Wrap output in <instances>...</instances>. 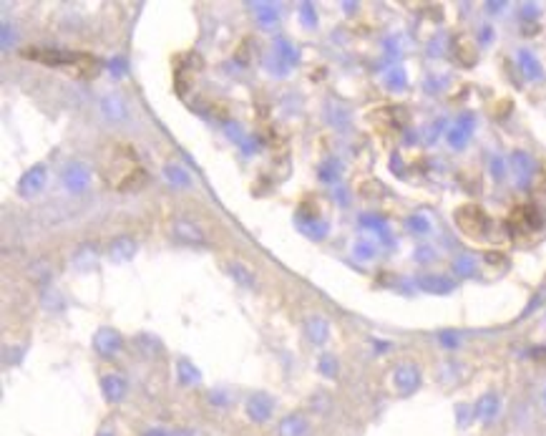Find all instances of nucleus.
I'll return each instance as SVG.
<instances>
[{"label": "nucleus", "instance_id": "bb28decb", "mask_svg": "<svg viewBox=\"0 0 546 436\" xmlns=\"http://www.w3.org/2000/svg\"><path fill=\"white\" fill-rule=\"evenodd\" d=\"M338 174H340V164L335 159H328L323 167H320V179H323V182L338 179Z\"/></svg>", "mask_w": 546, "mask_h": 436}, {"label": "nucleus", "instance_id": "0eeeda50", "mask_svg": "<svg viewBox=\"0 0 546 436\" xmlns=\"http://www.w3.org/2000/svg\"><path fill=\"white\" fill-rule=\"evenodd\" d=\"M46 164H33L28 172H23L21 182H18V192L23 197H31V194H38V192L46 187Z\"/></svg>", "mask_w": 546, "mask_h": 436}, {"label": "nucleus", "instance_id": "72a5a7b5", "mask_svg": "<svg viewBox=\"0 0 546 436\" xmlns=\"http://www.w3.org/2000/svg\"><path fill=\"white\" fill-rule=\"evenodd\" d=\"M11 23H3V48H11Z\"/></svg>", "mask_w": 546, "mask_h": 436}, {"label": "nucleus", "instance_id": "b1692460", "mask_svg": "<svg viewBox=\"0 0 546 436\" xmlns=\"http://www.w3.org/2000/svg\"><path fill=\"white\" fill-rule=\"evenodd\" d=\"M255 16L260 23H265V26H272V23H277V8L270 6V3H257L255 6Z\"/></svg>", "mask_w": 546, "mask_h": 436}, {"label": "nucleus", "instance_id": "aec40b11", "mask_svg": "<svg viewBox=\"0 0 546 436\" xmlns=\"http://www.w3.org/2000/svg\"><path fill=\"white\" fill-rule=\"evenodd\" d=\"M101 109H103V114H106V119H111V122H121V119H126V104H123L121 96H106Z\"/></svg>", "mask_w": 546, "mask_h": 436}, {"label": "nucleus", "instance_id": "6ab92c4d", "mask_svg": "<svg viewBox=\"0 0 546 436\" xmlns=\"http://www.w3.org/2000/svg\"><path fill=\"white\" fill-rule=\"evenodd\" d=\"M227 272H229V277H232V280H237L242 287H255V272L244 265V262H237V260L229 262Z\"/></svg>", "mask_w": 546, "mask_h": 436}, {"label": "nucleus", "instance_id": "5701e85b", "mask_svg": "<svg viewBox=\"0 0 546 436\" xmlns=\"http://www.w3.org/2000/svg\"><path fill=\"white\" fill-rule=\"evenodd\" d=\"M318 368H320V373L323 376H328V378H335L338 376V358H335V353H323V356L318 358Z\"/></svg>", "mask_w": 546, "mask_h": 436}, {"label": "nucleus", "instance_id": "7ed1b4c3", "mask_svg": "<svg viewBox=\"0 0 546 436\" xmlns=\"http://www.w3.org/2000/svg\"><path fill=\"white\" fill-rule=\"evenodd\" d=\"M420 368L415 363H400V366L393 368V386L400 396H410L418 391L420 386Z\"/></svg>", "mask_w": 546, "mask_h": 436}, {"label": "nucleus", "instance_id": "412c9836", "mask_svg": "<svg viewBox=\"0 0 546 436\" xmlns=\"http://www.w3.org/2000/svg\"><path fill=\"white\" fill-rule=\"evenodd\" d=\"M176 373H179V381L184 383V386H194V383H199V368L194 366L191 361H186V358H181L179 363H176Z\"/></svg>", "mask_w": 546, "mask_h": 436}, {"label": "nucleus", "instance_id": "2eb2a0df", "mask_svg": "<svg viewBox=\"0 0 546 436\" xmlns=\"http://www.w3.org/2000/svg\"><path fill=\"white\" fill-rule=\"evenodd\" d=\"M305 333H308L310 343L323 346V343L330 338V323L323 318V315H313V318H308V323H305Z\"/></svg>", "mask_w": 546, "mask_h": 436}, {"label": "nucleus", "instance_id": "f257e3e1", "mask_svg": "<svg viewBox=\"0 0 546 436\" xmlns=\"http://www.w3.org/2000/svg\"><path fill=\"white\" fill-rule=\"evenodd\" d=\"M456 224L466 237L481 239L488 232V217L478 204H463L456 209Z\"/></svg>", "mask_w": 546, "mask_h": 436}, {"label": "nucleus", "instance_id": "6e6552de", "mask_svg": "<svg viewBox=\"0 0 546 436\" xmlns=\"http://www.w3.org/2000/svg\"><path fill=\"white\" fill-rule=\"evenodd\" d=\"M101 394L108 404H121L128 394L126 378L118 376V373H106V376L101 378Z\"/></svg>", "mask_w": 546, "mask_h": 436}, {"label": "nucleus", "instance_id": "c9c22d12", "mask_svg": "<svg viewBox=\"0 0 546 436\" xmlns=\"http://www.w3.org/2000/svg\"><path fill=\"white\" fill-rule=\"evenodd\" d=\"M166 434H169V431H164V429H159V426H156V429H148L143 436H166Z\"/></svg>", "mask_w": 546, "mask_h": 436}, {"label": "nucleus", "instance_id": "e433bc0d", "mask_svg": "<svg viewBox=\"0 0 546 436\" xmlns=\"http://www.w3.org/2000/svg\"><path fill=\"white\" fill-rule=\"evenodd\" d=\"M166 436H194V434H191L189 429H174V431H169Z\"/></svg>", "mask_w": 546, "mask_h": 436}, {"label": "nucleus", "instance_id": "39448f33", "mask_svg": "<svg viewBox=\"0 0 546 436\" xmlns=\"http://www.w3.org/2000/svg\"><path fill=\"white\" fill-rule=\"evenodd\" d=\"M64 184H66V189L74 192V194L86 192L91 184V167L86 164V162H71L64 172Z\"/></svg>", "mask_w": 546, "mask_h": 436}, {"label": "nucleus", "instance_id": "58836bf2", "mask_svg": "<svg viewBox=\"0 0 546 436\" xmlns=\"http://www.w3.org/2000/svg\"><path fill=\"white\" fill-rule=\"evenodd\" d=\"M544 404H546V391H544Z\"/></svg>", "mask_w": 546, "mask_h": 436}, {"label": "nucleus", "instance_id": "9d476101", "mask_svg": "<svg viewBox=\"0 0 546 436\" xmlns=\"http://www.w3.org/2000/svg\"><path fill=\"white\" fill-rule=\"evenodd\" d=\"M174 237L179 239V242H184V245H194V247H204L207 245V234L202 232V227L194 222H184V219H179V222H174Z\"/></svg>", "mask_w": 546, "mask_h": 436}, {"label": "nucleus", "instance_id": "c85d7f7f", "mask_svg": "<svg viewBox=\"0 0 546 436\" xmlns=\"http://www.w3.org/2000/svg\"><path fill=\"white\" fill-rule=\"evenodd\" d=\"M453 270L461 272V275H473V260L471 257H458V260L453 262Z\"/></svg>", "mask_w": 546, "mask_h": 436}, {"label": "nucleus", "instance_id": "1a4fd4ad", "mask_svg": "<svg viewBox=\"0 0 546 436\" xmlns=\"http://www.w3.org/2000/svg\"><path fill=\"white\" fill-rule=\"evenodd\" d=\"M501 411V399L499 394H493V391H488V394H483L481 399L473 404V419L483 421V424H491L496 416H499Z\"/></svg>", "mask_w": 546, "mask_h": 436}, {"label": "nucleus", "instance_id": "a878e982", "mask_svg": "<svg viewBox=\"0 0 546 436\" xmlns=\"http://www.w3.org/2000/svg\"><path fill=\"white\" fill-rule=\"evenodd\" d=\"M385 84H388V89H395V91L405 89V84H408V76H405L403 69H393V71H388Z\"/></svg>", "mask_w": 546, "mask_h": 436}, {"label": "nucleus", "instance_id": "2f4dec72", "mask_svg": "<svg viewBox=\"0 0 546 436\" xmlns=\"http://www.w3.org/2000/svg\"><path fill=\"white\" fill-rule=\"evenodd\" d=\"M456 411H458V421H461V424L466 426V424H468V419H471V416H468V411H473V406L461 404V406H456Z\"/></svg>", "mask_w": 546, "mask_h": 436}, {"label": "nucleus", "instance_id": "20e7f679", "mask_svg": "<svg viewBox=\"0 0 546 436\" xmlns=\"http://www.w3.org/2000/svg\"><path fill=\"white\" fill-rule=\"evenodd\" d=\"M247 416H250V421H255V424H265V421L272 419V414H275V399H272L270 394H265V391H257V394H252L250 399H247Z\"/></svg>", "mask_w": 546, "mask_h": 436}, {"label": "nucleus", "instance_id": "cd10ccee", "mask_svg": "<svg viewBox=\"0 0 546 436\" xmlns=\"http://www.w3.org/2000/svg\"><path fill=\"white\" fill-rule=\"evenodd\" d=\"M408 227L413 229L415 234H425L430 229V222L423 217V214H413V217L408 219Z\"/></svg>", "mask_w": 546, "mask_h": 436}, {"label": "nucleus", "instance_id": "f704fd0d", "mask_svg": "<svg viewBox=\"0 0 546 436\" xmlns=\"http://www.w3.org/2000/svg\"><path fill=\"white\" fill-rule=\"evenodd\" d=\"M373 252H370V247L368 245H358V257H370Z\"/></svg>", "mask_w": 546, "mask_h": 436}, {"label": "nucleus", "instance_id": "9b49d317", "mask_svg": "<svg viewBox=\"0 0 546 436\" xmlns=\"http://www.w3.org/2000/svg\"><path fill=\"white\" fill-rule=\"evenodd\" d=\"M473 127H476V119H473V114H461L458 117V122L453 124L451 134H448V142H451V147H456V149H461V147H466V142L471 139V132Z\"/></svg>", "mask_w": 546, "mask_h": 436}, {"label": "nucleus", "instance_id": "c756f323", "mask_svg": "<svg viewBox=\"0 0 546 436\" xmlns=\"http://www.w3.org/2000/svg\"><path fill=\"white\" fill-rule=\"evenodd\" d=\"M300 21H303L308 28H313L315 23H318V16H315V11H313V6H310V3H305L303 11H300Z\"/></svg>", "mask_w": 546, "mask_h": 436}, {"label": "nucleus", "instance_id": "4468645a", "mask_svg": "<svg viewBox=\"0 0 546 436\" xmlns=\"http://www.w3.org/2000/svg\"><path fill=\"white\" fill-rule=\"evenodd\" d=\"M146 182H148V174L143 167H128V169L123 172V179L116 182V189L118 192H138Z\"/></svg>", "mask_w": 546, "mask_h": 436}, {"label": "nucleus", "instance_id": "393cba45", "mask_svg": "<svg viewBox=\"0 0 546 436\" xmlns=\"http://www.w3.org/2000/svg\"><path fill=\"white\" fill-rule=\"evenodd\" d=\"M164 174H166V179H169L174 187H186V184H189V174H186V172L181 169L179 164H166Z\"/></svg>", "mask_w": 546, "mask_h": 436}, {"label": "nucleus", "instance_id": "a211bd4d", "mask_svg": "<svg viewBox=\"0 0 546 436\" xmlns=\"http://www.w3.org/2000/svg\"><path fill=\"white\" fill-rule=\"evenodd\" d=\"M514 219H519L521 229H536L541 224V214L536 204H524V207L514 209Z\"/></svg>", "mask_w": 546, "mask_h": 436}, {"label": "nucleus", "instance_id": "dca6fc26", "mask_svg": "<svg viewBox=\"0 0 546 436\" xmlns=\"http://www.w3.org/2000/svg\"><path fill=\"white\" fill-rule=\"evenodd\" d=\"M96 260H98V247L96 245H81L79 250L74 252V257H71V262H74V267H79L81 272H89L91 267L96 265Z\"/></svg>", "mask_w": 546, "mask_h": 436}, {"label": "nucleus", "instance_id": "7c9ffc66", "mask_svg": "<svg viewBox=\"0 0 546 436\" xmlns=\"http://www.w3.org/2000/svg\"><path fill=\"white\" fill-rule=\"evenodd\" d=\"M491 169H493V177H496V179H504V177H506V172H504V162H501L499 157H493Z\"/></svg>", "mask_w": 546, "mask_h": 436}, {"label": "nucleus", "instance_id": "473e14b6", "mask_svg": "<svg viewBox=\"0 0 546 436\" xmlns=\"http://www.w3.org/2000/svg\"><path fill=\"white\" fill-rule=\"evenodd\" d=\"M123 71H126V64H123L121 59H113L111 61V74H116V76H121Z\"/></svg>", "mask_w": 546, "mask_h": 436}, {"label": "nucleus", "instance_id": "423d86ee", "mask_svg": "<svg viewBox=\"0 0 546 436\" xmlns=\"http://www.w3.org/2000/svg\"><path fill=\"white\" fill-rule=\"evenodd\" d=\"M133 255H136V239L128 237V234H118V237H113L106 247V257L111 262H116V265L118 262L133 260Z\"/></svg>", "mask_w": 546, "mask_h": 436}, {"label": "nucleus", "instance_id": "4c0bfd02", "mask_svg": "<svg viewBox=\"0 0 546 436\" xmlns=\"http://www.w3.org/2000/svg\"><path fill=\"white\" fill-rule=\"evenodd\" d=\"M96 436H116V431L108 429V426H106V429H101V431H98V434H96Z\"/></svg>", "mask_w": 546, "mask_h": 436}, {"label": "nucleus", "instance_id": "ddd939ff", "mask_svg": "<svg viewBox=\"0 0 546 436\" xmlns=\"http://www.w3.org/2000/svg\"><path fill=\"white\" fill-rule=\"evenodd\" d=\"M511 167H514L516 182H519V184H529V179L534 177V159H531L526 152L516 149L514 154H511Z\"/></svg>", "mask_w": 546, "mask_h": 436}, {"label": "nucleus", "instance_id": "f8f14e48", "mask_svg": "<svg viewBox=\"0 0 546 436\" xmlns=\"http://www.w3.org/2000/svg\"><path fill=\"white\" fill-rule=\"evenodd\" d=\"M277 434L280 436H310V424L303 414H287L282 416L280 426H277Z\"/></svg>", "mask_w": 546, "mask_h": 436}, {"label": "nucleus", "instance_id": "f03ea898", "mask_svg": "<svg viewBox=\"0 0 546 436\" xmlns=\"http://www.w3.org/2000/svg\"><path fill=\"white\" fill-rule=\"evenodd\" d=\"M93 351L98 353L101 358L118 356V353L123 351V335L118 333L116 328H108V325H103V328H98L93 333Z\"/></svg>", "mask_w": 546, "mask_h": 436}, {"label": "nucleus", "instance_id": "f3484780", "mask_svg": "<svg viewBox=\"0 0 546 436\" xmlns=\"http://www.w3.org/2000/svg\"><path fill=\"white\" fill-rule=\"evenodd\" d=\"M418 285L423 287L425 293H451L453 290V280H448V277H440V275H420L418 277Z\"/></svg>", "mask_w": 546, "mask_h": 436}, {"label": "nucleus", "instance_id": "4be33fe9", "mask_svg": "<svg viewBox=\"0 0 546 436\" xmlns=\"http://www.w3.org/2000/svg\"><path fill=\"white\" fill-rule=\"evenodd\" d=\"M519 64H521V69H524V74L529 76V79H541V66H539V61L531 56V51H519Z\"/></svg>", "mask_w": 546, "mask_h": 436}]
</instances>
